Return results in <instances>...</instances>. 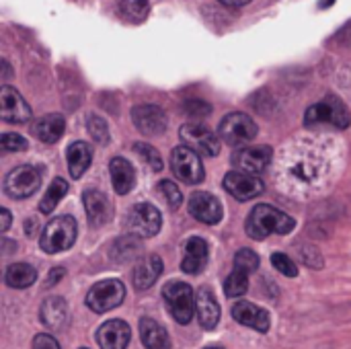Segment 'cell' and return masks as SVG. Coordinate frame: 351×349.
Masks as SVG:
<instances>
[{"mask_svg": "<svg viewBox=\"0 0 351 349\" xmlns=\"http://www.w3.org/2000/svg\"><path fill=\"white\" fill-rule=\"evenodd\" d=\"M325 171H327V160L313 146L290 152L284 163V175L288 177V183L298 185V187L300 185L313 187L325 177Z\"/></svg>", "mask_w": 351, "mask_h": 349, "instance_id": "1", "label": "cell"}, {"mask_svg": "<svg viewBox=\"0 0 351 349\" xmlns=\"http://www.w3.org/2000/svg\"><path fill=\"white\" fill-rule=\"evenodd\" d=\"M296 226V220L290 218L286 212L269 206V204H259L251 210L245 230L253 241H263L269 234H288Z\"/></svg>", "mask_w": 351, "mask_h": 349, "instance_id": "2", "label": "cell"}, {"mask_svg": "<svg viewBox=\"0 0 351 349\" xmlns=\"http://www.w3.org/2000/svg\"><path fill=\"white\" fill-rule=\"evenodd\" d=\"M304 123L308 128H315V125H333L337 130H346L351 123L350 109L346 107V103L339 97L329 95L323 101H319L317 105H313V107L306 109Z\"/></svg>", "mask_w": 351, "mask_h": 349, "instance_id": "3", "label": "cell"}, {"mask_svg": "<svg viewBox=\"0 0 351 349\" xmlns=\"http://www.w3.org/2000/svg\"><path fill=\"white\" fill-rule=\"evenodd\" d=\"M76 232H78V228H76V220L72 216H66V214L56 216L43 228L41 239H39V247L49 255L62 253L74 245Z\"/></svg>", "mask_w": 351, "mask_h": 349, "instance_id": "4", "label": "cell"}, {"mask_svg": "<svg viewBox=\"0 0 351 349\" xmlns=\"http://www.w3.org/2000/svg\"><path fill=\"white\" fill-rule=\"evenodd\" d=\"M162 300L179 325H189L195 315V294L185 282H169L162 288Z\"/></svg>", "mask_w": 351, "mask_h": 349, "instance_id": "5", "label": "cell"}, {"mask_svg": "<svg viewBox=\"0 0 351 349\" xmlns=\"http://www.w3.org/2000/svg\"><path fill=\"white\" fill-rule=\"evenodd\" d=\"M171 171L173 175L181 181V183H187V185H195V183H202L204 181V165H202V158H199V152H195L191 146L183 144V146H177L173 152H171Z\"/></svg>", "mask_w": 351, "mask_h": 349, "instance_id": "6", "label": "cell"}, {"mask_svg": "<svg viewBox=\"0 0 351 349\" xmlns=\"http://www.w3.org/2000/svg\"><path fill=\"white\" fill-rule=\"evenodd\" d=\"M162 226V216L160 212L152 206V204H136L125 218V228L130 234L138 237V239H150L156 237L158 230Z\"/></svg>", "mask_w": 351, "mask_h": 349, "instance_id": "7", "label": "cell"}, {"mask_svg": "<svg viewBox=\"0 0 351 349\" xmlns=\"http://www.w3.org/2000/svg\"><path fill=\"white\" fill-rule=\"evenodd\" d=\"M218 136L228 146H245L257 138V123L245 113H228L218 125Z\"/></svg>", "mask_w": 351, "mask_h": 349, "instance_id": "8", "label": "cell"}, {"mask_svg": "<svg viewBox=\"0 0 351 349\" xmlns=\"http://www.w3.org/2000/svg\"><path fill=\"white\" fill-rule=\"evenodd\" d=\"M125 298V286L119 280H103L95 284L86 294V306L97 313H109L111 309H117Z\"/></svg>", "mask_w": 351, "mask_h": 349, "instance_id": "9", "label": "cell"}, {"mask_svg": "<svg viewBox=\"0 0 351 349\" xmlns=\"http://www.w3.org/2000/svg\"><path fill=\"white\" fill-rule=\"evenodd\" d=\"M39 185H41V173L31 165L16 167L4 177V193L12 200L31 197L39 189Z\"/></svg>", "mask_w": 351, "mask_h": 349, "instance_id": "10", "label": "cell"}, {"mask_svg": "<svg viewBox=\"0 0 351 349\" xmlns=\"http://www.w3.org/2000/svg\"><path fill=\"white\" fill-rule=\"evenodd\" d=\"M179 136L183 140V144L191 146L195 152L199 154H206V156H216L220 152V142L222 138L218 136V132L214 134L208 125L204 123H195V121H189V123H183L181 130H179Z\"/></svg>", "mask_w": 351, "mask_h": 349, "instance_id": "11", "label": "cell"}, {"mask_svg": "<svg viewBox=\"0 0 351 349\" xmlns=\"http://www.w3.org/2000/svg\"><path fill=\"white\" fill-rule=\"evenodd\" d=\"M224 189L239 202H249V200H255L263 193L265 185L263 181L253 175V173H245V171H230L226 173L224 177Z\"/></svg>", "mask_w": 351, "mask_h": 349, "instance_id": "12", "label": "cell"}, {"mask_svg": "<svg viewBox=\"0 0 351 349\" xmlns=\"http://www.w3.org/2000/svg\"><path fill=\"white\" fill-rule=\"evenodd\" d=\"M0 115L6 123H27L31 119V107L16 88L4 84L0 91Z\"/></svg>", "mask_w": 351, "mask_h": 349, "instance_id": "13", "label": "cell"}, {"mask_svg": "<svg viewBox=\"0 0 351 349\" xmlns=\"http://www.w3.org/2000/svg\"><path fill=\"white\" fill-rule=\"evenodd\" d=\"M271 158H274V150L269 146H253V148L245 146L232 154V167L245 173L259 175L269 167Z\"/></svg>", "mask_w": 351, "mask_h": 349, "instance_id": "14", "label": "cell"}, {"mask_svg": "<svg viewBox=\"0 0 351 349\" xmlns=\"http://www.w3.org/2000/svg\"><path fill=\"white\" fill-rule=\"evenodd\" d=\"M132 121L146 136H160L167 130V113L158 105H136Z\"/></svg>", "mask_w": 351, "mask_h": 349, "instance_id": "15", "label": "cell"}, {"mask_svg": "<svg viewBox=\"0 0 351 349\" xmlns=\"http://www.w3.org/2000/svg\"><path fill=\"white\" fill-rule=\"evenodd\" d=\"M189 214L204 222V224H218L222 220V204L218 202L216 195L208 193V191H197L189 197Z\"/></svg>", "mask_w": 351, "mask_h": 349, "instance_id": "16", "label": "cell"}, {"mask_svg": "<svg viewBox=\"0 0 351 349\" xmlns=\"http://www.w3.org/2000/svg\"><path fill=\"white\" fill-rule=\"evenodd\" d=\"M82 202H84V210H86V216H88V222L93 228H101L113 218V204L103 191L88 189V191H84Z\"/></svg>", "mask_w": 351, "mask_h": 349, "instance_id": "17", "label": "cell"}, {"mask_svg": "<svg viewBox=\"0 0 351 349\" xmlns=\"http://www.w3.org/2000/svg\"><path fill=\"white\" fill-rule=\"evenodd\" d=\"M130 339H132V329L121 319L107 321L97 331V344L101 346V349H128Z\"/></svg>", "mask_w": 351, "mask_h": 349, "instance_id": "18", "label": "cell"}, {"mask_svg": "<svg viewBox=\"0 0 351 349\" xmlns=\"http://www.w3.org/2000/svg\"><path fill=\"white\" fill-rule=\"evenodd\" d=\"M232 319L237 323H241L243 327H249V329H255L259 333H267L269 331V325H271V319H269V313L253 302H237L232 306Z\"/></svg>", "mask_w": 351, "mask_h": 349, "instance_id": "19", "label": "cell"}, {"mask_svg": "<svg viewBox=\"0 0 351 349\" xmlns=\"http://www.w3.org/2000/svg\"><path fill=\"white\" fill-rule=\"evenodd\" d=\"M195 315L206 331H214L220 323V306L210 288H199L195 294Z\"/></svg>", "mask_w": 351, "mask_h": 349, "instance_id": "20", "label": "cell"}, {"mask_svg": "<svg viewBox=\"0 0 351 349\" xmlns=\"http://www.w3.org/2000/svg\"><path fill=\"white\" fill-rule=\"evenodd\" d=\"M162 274V261L158 255H144L142 259L136 261L134 265V288L138 292H144L148 290L150 286H154V282L160 278Z\"/></svg>", "mask_w": 351, "mask_h": 349, "instance_id": "21", "label": "cell"}, {"mask_svg": "<svg viewBox=\"0 0 351 349\" xmlns=\"http://www.w3.org/2000/svg\"><path fill=\"white\" fill-rule=\"evenodd\" d=\"M206 263H208V243L199 237L187 239V243L183 247L181 269L189 276H195V274L204 272Z\"/></svg>", "mask_w": 351, "mask_h": 349, "instance_id": "22", "label": "cell"}, {"mask_svg": "<svg viewBox=\"0 0 351 349\" xmlns=\"http://www.w3.org/2000/svg\"><path fill=\"white\" fill-rule=\"evenodd\" d=\"M39 321L49 331H60L68 323V304L60 296H49L39 309Z\"/></svg>", "mask_w": 351, "mask_h": 349, "instance_id": "23", "label": "cell"}, {"mask_svg": "<svg viewBox=\"0 0 351 349\" xmlns=\"http://www.w3.org/2000/svg\"><path fill=\"white\" fill-rule=\"evenodd\" d=\"M66 130V119L60 113H49L33 123V134L43 144H56Z\"/></svg>", "mask_w": 351, "mask_h": 349, "instance_id": "24", "label": "cell"}, {"mask_svg": "<svg viewBox=\"0 0 351 349\" xmlns=\"http://www.w3.org/2000/svg\"><path fill=\"white\" fill-rule=\"evenodd\" d=\"M109 173H111V183H113L115 193L125 195V193H130L134 189V185H136V171H134V167L125 158L115 156L109 163Z\"/></svg>", "mask_w": 351, "mask_h": 349, "instance_id": "25", "label": "cell"}, {"mask_svg": "<svg viewBox=\"0 0 351 349\" xmlns=\"http://www.w3.org/2000/svg\"><path fill=\"white\" fill-rule=\"evenodd\" d=\"M66 158H68V171L72 179H80L90 160H93V148L86 142H72L66 150Z\"/></svg>", "mask_w": 351, "mask_h": 349, "instance_id": "26", "label": "cell"}, {"mask_svg": "<svg viewBox=\"0 0 351 349\" xmlns=\"http://www.w3.org/2000/svg\"><path fill=\"white\" fill-rule=\"evenodd\" d=\"M140 337H142V346L146 349H171L167 329L158 325L154 319L140 321Z\"/></svg>", "mask_w": 351, "mask_h": 349, "instance_id": "27", "label": "cell"}, {"mask_svg": "<svg viewBox=\"0 0 351 349\" xmlns=\"http://www.w3.org/2000/svg\"><path fill=\"white\" fill-rule=\"evenodd\" d=\"M35 280H37V269L29 263H12L6 267V274H4L6 286L16 288V290L33 286Z\"/></svg>", "mask_w": 351, "mask_h": 349, "instance_id": "28", "label": "cell"}, {"mask_svg": "<svg viewBox=\"0 0 351 349\" xmlns=\"http://www.w3.org/2000/svg\"><path fill=\"white\" fill-rule=\"evenodd\" d=\"M68 193V183L60 177H56L51 183H49V189L45 191L43 200L39 202V212L41 214H51L56 210V206L60 204V200Z\"/></svg>", "mask_w": 351, "mask_h": 349, "instance_id": "29", "label": "cell"}, {"mask_svg": "<svg viewBox=\"0 0 351 349\" xmlns=\"http://www.w3.org/2000/svg\"><path fill=\"white\" fill-rule=\"evenodd\" d=\"M247 290H249V274H247L245 269L234 267L232 274H230V276L226 278V282H224V292H226V296H228V298H239V296L247 294Z\"/></svg>", "mask_w": 351, "mask_h": 349, "instance_id": "30", "label": "cell"}, {"mask_svg": "<svg viewBox=\"0 0 351 349\" xmlns=\"http://www.w3.org/2000/svg\"><path fill=\"white\" fill-rule=\"evenodd\" d=\"M138 253H140V243H138V237H134V234L123 237V239L115 241V245H113V259H117L121 263L136 259Z\"/></svg>", "mask_w": 351, "mask_h": 349, "instance_id": "31", "label": "cell"}, {"mask_svg": "<svg viewBox=\"0 0 351 349\" xmlns=\"http://www.w3.org/2000/svg\"><path fill=\"white\" fill-rule=\"evenodd\" d=\"M119 10L130 21H144L150 12V0H119Z\"/></svg>", "mask_w": 351, "mask_h": 349, "instance_id": "32", "label": "cell"}, {"mask_svg": "<svg viewBox=\"0 0 351 349\" xmlns=\"http://www.w3.org/2000/svg\"><path fill=\"white\" fill-rule=\"evenodd\" d=\"M86 130H88L90 138H93L97 144L105 146V144L109 142V128H107V123H105L103 117L90 113V115L86 117Z\"/></svg>", "mask_w": 351, "mask_h": 349, "instance_id": "33", "label": "cell"}, {"mask_svg": "<svg viewBox=\"0 0 351 349\" xmlns=\"http://www.w3.org/2000/svg\"><path fill=\"white\" fill-rule=\"evenodd\" d=\"M134 150H136V154L152 169V171H162V158H160V154H158V150L154 148V146H150V144H146V142H136L134 144Z\"/></svg>", "mask_w": 351, "mask_h": 349, "instance_id": "34", "label": "cell"}, {"mask_svg": "<svg viewBox=\"0 0 351 349\" xmlns=\"http://www.w3.org/2000/svg\"><path fill=\"white\" fill-rule=\"evenodd\" d=\"M158 193L167 200V204H169L171 210H177L181 206V202H183L181 189L177 187V183H173L169 179H165V181L158 183Z\"/></svg>", "mask_w": 351, "mask_h": 349, "instance_id": "35", "label": "cell"}, {"mask_svg": "<svg viewBox=\"0 0 351 349\" xmlns=\"http://www.w3.org/2000/svg\"><path fill=\"white\" fill-rule=\"evenodd\" d=\"M234 267L239 269H245L247 274H253L259 269V255L251 249H241L237 255H234Z\"/></svg>", "mask_w": 351, "mask_h": 349, "instance_id": "36", "label": "cell"}, {"mask_svg": "<svg viewBox=\"0 0 351 349\" xmlns=\"http://www.w3.org/2000/svg\"><path fill=\"white\" fill-rule=\"evenodd\" d=\"M271 265H274L280 274H284L286 278H296V276H298L296 263H294L286 253H274V255H271Z\"/></svg>", "mask_w": 351, "mask_h": 349, "instance_id": "37", "label": "cell"}, {"mask_svg": "<svg viewBox=\"0 0 351 349\" xmlns=\"http://www.w3.org/2000/svg\"><path fill=\"white\" fill-rule=\"evenodd\" d=\"M0 146H2V150H6V152H21V150L27 148V140H25L21 134L6 132V134H2V138H0Z\"/></svg>", "mask_w": 351, "mask_h": 349, "instance_id": "38", "label": "cell"}, {"mask_svg": "<svg viewBox=\"0 0 351 349\" xmlns=\"http://www.w3.org/2000/svg\"><path fill=\"white\" fill-rule=\"evenodd\" d=\"M185 113L189 117H208L212 113V105L202 99H189L185 101Z\"/></svg>", "mask_w": 351, "mask_h": 349, "instance_id": "39", "label": "cell"}, {"mask_svg": "<svg viewBox=\"0 0 351 349\" xmlns=\"http://www.w3.org/2000/svg\"><path fill=\"white\" fill-rule=\"evenodd\" d=\"M33 349H60V346H58V341H56L51 335L39 333V335H35V339H33Z\"/></svg>", "mask_w": 351, "mask_h": 349, "instance_id": "40", "label": "cell"}, {"mask_svg": "<svg viewBox=\"0 0 351 349\" xmlns=\"http://www.w3.org/2000/svg\"><path fill=\"white\" fill-rule=\"evenodd\" d=\"M66 276V269L64 267H53L51 272H49V276H47V280H45V286L47 288H51V286H56L62 278Z\"/></svg>", "mask_w": 351, "mask_h": 349, "instance_id": "41", "label": "cell"}, {"mask_svg": "<svg viewBox=\"0 0 351 349\" xmlns=\"http://www.w3.org/2000/svg\"><path fill=\"white\" fill-rule=\"evenodd\" d=\"M8 226H10V212H8L6 208H2V210H0V230L6 232Z\"/></svg>", "mask_w": 351, "mask_h": 349, "instance_id": "42", "label": "cell"}, {"mask_svg": "<svg viewBox=\"0 0 351 349\" xmlns=\"http://www.w3.org/2000/svg\"><path fill=\"white\" fill-rule=\"evenodd\" d=\"M35 230H37V220H35V218H29V220L25 222V232H27V237H33Z\"/></svg>", "mask_w": 351, "mask_h": 349, "instance_id": "43", "label": "cell"}, {"mask_svg": "<svg viewBox=\"0 0 351 349\" xmlns=\"http://www.w3.org/2000/svg\"><path fill=\"white\" fill-rule=\"evenodd\" d=\"M218 2H222V4H226V6H232V8H239V6H247V4L253 2V0H218Z\"/></svg>", "mask_w": 351, "mask_h": 349, "instance_id": "44", "label": "cell"}, {"mask_svg": "<svg viewBox=\"0 0 351 349\" xmlns=\"http://www.w3.org/2000/svg\"><path fill=\"white\" fill-rule=\"evenodd\" d=\"M331 4H333V0H323V2H321V8H325V6H331Z\"/></svg>", "mask_w": 351, "mask_h": 349, "instance_id": "45", "label": "cell"}, {"mask_svg": "<svg viewBox=\"0 0 351 349\" xmlns=\"http://www.w3.org/2000/svg\"><path fill=\"white\" fill-rule=\"evenodd\" d=\"M206 349H222V348H206Z\"/></svg>", "mask_w": 351, "mask_h": 349, "instance_id": "46", "label": "cell"}, {"mask_svg": "<svg viewBox=\"0 0 351 349\" xmlns=\"http://www.w3.org/2000/svg\"><path fill=\"white\" fill-rule=\"evenodd\" d=\"M82 349H86V348H82Z\"/></svg>", "mask_w": 351, "mask_h": 349, "instance_id": "47", "label": "cell"}]
</instances>
